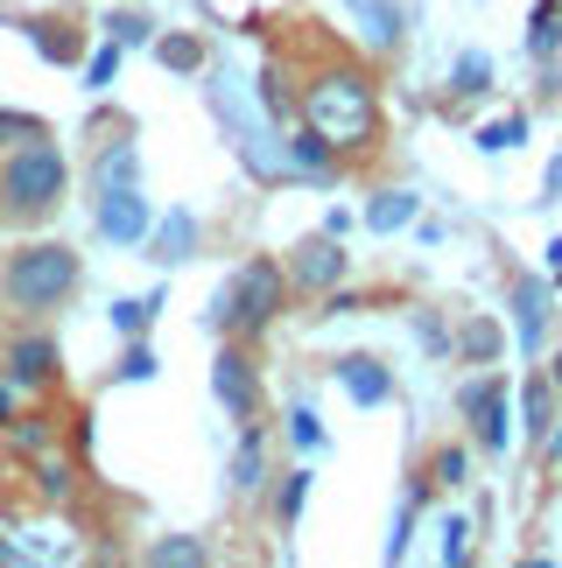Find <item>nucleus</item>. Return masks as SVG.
Masks as SVG:
<instances>
[{
	"label": "nucleus",
	"mask_w": 562,
	"mask_h": 568,
	"mask_svg": "<svg viewBox=\"0 0 562 568\" xmlns=\"http://www.w3.org/2000/svg\"><path fill=\"white\" fill-rule=\"evenodd\" d=\"M302 126H317L331 148H365L380 134V92L373 78L338 63V71H317L302 84Z\"/></svg>",
	"instance_id": "nucleus-1"
},
{
	"label": "nucleus",
	"mask_w": 562,
	"mask_h": 568,
	"mask_svg": "<svg viewBox=\"0 0 562 568\" xmlns=\"http://www.w3.org/2000/svg\"><path fill=\"white\" fill-rule=\"evenodd\" d=\"M78 281H84V267L63 239H29V246H14L8 267H0V295H8V310H21V316H50L78 295Z\"/></svg>",
	"instance_id": "nucleus-2"
},
{
	"label": "nucleus",
	"mask_w": 562,
	"mask_h": 568,
	"mask_svg": "<svg viewBox=\"0 0 562 568\" xmlns=\"http://www.w3.org/2000/svg\"><path fill=\"white\" fill-rule=\"evenodd\" d=\"M63 183H71V169H63L50 134L8 148V162H0V225H42L63 204Z\"/></svg>",
	"instance_id": "nucleus-3"
},
{
	"label": "nucleus",
	"mask_w": 562,
	"mask_h": 568,
	"mask_svg": "<svg viewBox=\"0 0 562 568\" xmlns=\"http://www.w3.org/2000/svg\"><path fill=\"white\" fill-rule=\"evenodd\" d=\"M281 302H289L281 260H247V267L232 281H219V295H211V331L219 337H261L281 316Z\"/></svg>",
	"instance_id": "nucleus-4"
},
{
	"label": "nucleus",
	"mask_w": 562,
	"mask_h": 568,
	"mask_svg": "<svg viewBox=\"0 0 562 568\" xmlns=\"http://www.w3.org/2000/svg\"><path fill=\"white\" fill-rule=\"evenodd\" d=\"M211 393H219V407L232 414V422H261V365L247 358L240 337L211 358Z\"/></svg>",
	"instance_id": "nucleus-5"
},
{
	"label": "nucleus",
	"mask_w": 562,
	"mask_h": 568,
	"mask_svg": "<svg viewBox=\"0 0 562 568\" xmlns=\"http://www.w3.org/2000/svg\"><path fill=\"white\" fill-rule=\"evenodd\" d=\"M344 267H352V253H344L331 232H317V239H302V246L289 253V267H281V274H289V288L323 295V288H338V281H344Z\"/></svg>",
	"instance_id": "nucleus-6"
},
{
	"label": "nucleus",
	"mask_w": 562,
	"mask_h": 568,
	"mask_svg": "<svg viewBox=\"0 0 562 568\" xmlns=\"http://www.w3.org/2000/svg\"><path fill=\"white\" fill-rule=\"evenodd\" d=\"M92 217H99V239H113V246H141L148 239V196H141V183H127V190H99L92 196Z\"/></svg>",
	"instance_id": "nucleus-7"
},
{
	"label": "nucleus",
	"mask_w": 562,
	"mask_h": 568,
	"mask_svg": "<svg viewBox=\"0 0 562 568\" xmlns=\"http://www.w3.org/2000/svg\"><path fill=\"white\" fill-rule=\"evenodd\" d=\"M331 373H338L344 393H352V407H387L394 400V365H380L373 352H344Z\"/></svg>",
	"instance_id": "nucleus-8"
},
{
	"label": "nucleus",
	"mask_w": 562,
	"mask_h": 568,
	"mask_svg": "<svg viewBox=\"0 0 562 568\" xmlns=\"http://www.w3.org/2000/svg\"><path fill=\"white\" fill-rule=\"evenodd\" d=\"M549 310H555V288L542 274L513 281V331H521V352H542L549 344Z\"/></svg>",
	"instance_id": "nucleus-9"
},
{
	"label": "nucleus",
	"mask_w": 562,
	"mask_h": 568,
	"mask_svg": "<svg viewBox=\"0 0 562 568\" xmlns=\"http://www.w3.org/2000/svg\"><path fill=\"white\" fill-rule=\"evenodd\" d=\"M8 386H50L57 373H63V352H57V337H42V331H29V337H14L8 344Z\"/></svg>",
	"instance_id": "nucleus-10"
},
{
	"label": "nucleus",
	"mask_w": 562,
	"mask_h": 568,
	"mask_svg": "<svg viewBox=\"0 0 562 568\" xmlns=\"http://www.w3.org/2000/svg\"><path fill=\"white\" fill-rule=\"evenodd\" d=\"M141 246H148V260H162V267H183V260L198 253V217H190V211H169L162 225H148Z\"/></svg>",
	"instance_id": "nucleus-11"
},
{
	"label": "nucleus",
	"mask_w": 562,
	"mask_h": 568,
	"mask_svg": "<svg viewBox=\"0 0 562 568\" xmlns=\"http://www.w3.org/2000/svg\"><path fill=\"white\" fill-rule=\"evenodd\" d=\"M281 162H289V176H338V148L317 134V126H302V134L281 141Z\"/></svg>",
	"instance_id": "nucleus-12"
},
{
	"label": "nucleus",
	"mask_w": 562,
	"mask_h": 568,
	"mask_svg": "<svg viewBox=\"0 0 562 568\" xmlns=\"http://www.w3.org/2000/svg\"><path fill=\"white\" fill-rule=\"evenodd\" d=\"M555 379L549 373H534V379H521V428H528V443H549L555 435Z\"/></svg>",
	"instance_id": "nucleus-13"
},
{
	"label": "nucleus",
	"mask_w": 562,
	"mask_h": 568,
	"mask_svg": "<svg viewBox=\"0 0 562 568\" xmlns=\"http://www.w3.org/2000/svg\"><path fill=\"white\" fill-rule=\"evenodd\" d=\"M415 211H422V196L415 190H380L373 196V204H365V232H408V225H415Z\"/></svg>",
	"instance_id": "nucleus-14"
},
{
	"label": "nucleus",
	"mask_w": 562,
	"mask_h": 568,
	"mask_svg": "<svg viewBox=\"0 0 562 568\" xmlns=\"http://www.w3.org/2000/svg\"><path fill=\"white\" fill-rule=\"evenodd\" d=\"M127 183H141V155H134V141L99 148V162H92V196H99V190H127Z\"/></svg>",
	"instance_id": "nucleus-15"
},
{
	"label": "nucleus",
	"mask_w": 562,
	"mask_h": 568,
	"mask_svg": "<svg viewBox=\"0 0 562 568\" xmlns=\"http://www.w3.org/2000/svg\"><path fill=\"white\" fill-rule=\"evenodd\" d=\"M471 422H479V449L485 456H506V443H513V393L500 386L479 414H471Z\"/></svg>",
	"instance_id": "nucleus-16"
},
{
	"label": "nucleus",
	"mask_w": 562,
	"mask_h": 568,
	"mask_svg": "<svg viewBox=\"0 0 562 568\" xmlns=\"http://www.w3.org/2000/svg\"><path fill=\"white\" fill-rule=\"evenodd\" d=\"M261 477H268V435L261 422H247L240 449H232V491H261Z\"/></svg>",
	"instance_id": "nucleus-17"
},
{
	"label": "nucleus",
	"mask_w": 562,
	"mask_h": 568,
	"mask_svg": "<svg viewBox=\"0 0 562 568\" xmlns=\"http://www.w3.org/2000/svg\"><path fill=\"white\" fill-rule=\"evenodd\" d=\"M352 14L365 21V36H373V50H394V42L408 36V21H401V8H394V0H352Z\"/></svg>",
	"instance_id": "nucleus-18"
},
{
	"label": "nucleus",
	"mask_w": 562,
	"mask_h": 568,
	"mask_svg": "<svg viewBox=\"0 0 562 568\" xmlns=\"http://www.w3.org/2000/svg\"><path fill=\"white\" fill-rule=\"evenodd\" d=\"M204 561H211V548H204V540H190V534H169V540L148 548V568H204Z\"/></svg>",
	"instance_id": "nucleus-19"
},
{
	"label": "nucleus",
	"mask_w": 562,
	"mask_h": 568,
	"mask_svg": "<svg viewBox=\"0 0 562 568\" xmlns=\"http://www.w3.org/2000/svg\"><path fill=\"white\" fill-rule=\"evenodd\" d=\"M450 92H458V99H485L492 92V57L485 50H464L458 71H450Z\"/></svg>",
	"instance_id": "nucleus-20"
},
{
	"label": "nucleus",
	"mask_w": 562,
	"mask_h": 568,
	"mask_svg": "<svg viewBox=\"0 0 562 568\" xmlns=\"http://www.w3.org/2000/svg\"><path fill=\"white\" fill-rule=\"evenodd\" d=\"M521 141H528V113H500V120L479 126V148H485V155H513Z\"/></svg>",
	"instance_id": "nucleus-21"
},
{
	"label": "nucleus",
	"mask_w": 562,
	"mask_h": 568,
	"mask_svg": "<svg viewBox=\"0 0 562 568\" xmlns=\"http://www.w3.org/2000/svg\"><path fill=\"white\" fill-rule=\"evenodd\" d=\"M450 344H458L464 358H479V365H485V358H500V323H492V316H471Z\"/></svg>",
	"instance_id": "nucleus-22"
},
{
	"label": "nucleus",
	"mask_w": 562,
	"mask_h": 568,
	"mask_svg": "<svg viewBox=\"0 0 562 568\" xmlns=\"http://www.w3.org/2000/svg\"><path fill=\"white\" fill-rule=\"evenodd\" d=\"M155 57L169 63V71H183V78L204 71V42L198 36H155Z\"/></svg>",
	"instance_id": "nucleus-23"
},
{
	"label": "nucleus",
	"mask_w": 562,
	"mask_h": 568,
	"mask_svg": "<svg viewBox=\"0 0 562 568\" xmlns=\"http://www.w3.org/2000/svg\"><path fill=\"white\" fill-rule=\"evenodd\" d=\"M155 310H162V295H127V302H113V331L120 337H141L148 323H155Z\"/></svg>",
	"instance_id": "nucleus-24"
},
{
	"label": "nucleus",
	"mask_w": 562,
	"mask_h": 568,
	"mask_svg": "<svg viewBox=\"0 0 562 568\" xmlns=\"http://www.w3.org/2000/svg\"><path fill=\"white\" fill-rule=\"evenodd\" d=\"M464 470H471V449H458V443L429 456V485H443V491H458V485H471Z\"/></svg>",
	"instance_id": "nucleus-25"
},
{
	"label": "nucleus",
	"mask_w": 562,
	"mask_h": 568,
	"mask_svg": "<svg viewBox=\"0 0 562 568\" xmlns=\"http://www.w3.org/2000/svg\"><path fill=\"white\" fill-rule=\"evenodd\" d=\"M106 36H113L120 50H141V42H155V21L134 14V8H120V14H106Z\"/></svg>",
	"instance_id": "nucleus-26"
},
{
	"label": "nucleus",
	"mask_w": 562,
	"mask_h": 568,
	"mask_svg": "<svg viewBox=\"0 0 562 568\" xmlns=\"http://www.w3.org/2000/svg\"><path fill=\"white\" fill-rule=\"evenodd\" d=\"M443 540H436V555L458 568V561H471V519H458V513H443V527H436Z\"/></svg>",
	"instance_id": "nucleus-27"
},
{
	"label": "nucleus",
	"mask_w": 562,
	"mask_h": 568,
	"mask_svg": "<svg viewBox=\"0 0 562 568\" xmlns=\"http://www.w3.org/2000/svg\"><path fill=\"white\" fill-rule=\"evenodd\" d=\"M113 379H120V386H141V379H155V352H148V344L134 337V344H127V352H120Z\"/></svg>",
	"instance_id": "nucleus-28"
},
{
	"label": "nucleus",
	"mask_w": 562,
	"mask_h": 568,
	"mask_svg": "<svg viewBox=\"0 0 562 568\" xmlns=\"http://www.w3.org/2000/svg\"><path fill=\"white\" fill-rule=\"evenodd\" d=\"M415 513H422V485L401 498V513H394V534H387V561H401V555H408V534H415Z\"/></svg>",
	"instance_id": "nucleus-29"
},
{
	"label": "nucleus",
	"mask_w": 562,
	"mask_h": 568,
	"mask_svg": "<svg viewBox=\"0 0 562 568\" xmlns=\"http://www.w3.org/2000/svg\"><path fill=\"white\" fill-rule=\"evenodd\" d=\"M50 134V126H42L36 113H8V105H0V148H21V141H42Z\"/></svg>",
	"instance_id": "nucleus-30"
},
{
	"label": "nucleus",
	"mask_w": 562,
	"mask_h": 568,
	"mask_svg": "<svg viewBox=\"0 0 562 568\" xmlns=\"http://www.w3.org/2000/svg\"><path fill=\"white\" fill-rule=\"evenodd\" d=\"M29 36H36V50H42V57H50V63H71V57H78V42H71V36H63V21H36V29H29Z\"/></svg>",
	"instance_id": "nucleus-31"
},
{
	"label": "nucleus",
	"mask_w": 562,
	"mask_h": 568,
	"mask_svg": "<svg viewBox=\"0 0 562 568\" xmlns=\"http://www.w3.org/2000/svg\"><path fill=\"white\" fill-rule=\"evenodd\" d=\"M302 498H310V470H289V485H281V498H274L281 527H295V519H302Z\"/></svg>",
	"instance_id": "nucleus-32"
},
{
	"label": "nucleus",
	"mask_w": 562,
	"mask_h": 568,
	"mask_svg": "<svg viewBox=\"0 0 562 568\" xmlns=\"http://www.w3.org/2000/svg\"><path fill=\"white\" fill-rule=\"evenodd\" d=\"M113 71H120V42L106 36V42H99V57L84 63V84H92V92H106V84H113Z\"/></svg>",
	"instance_id": "nucleus-33"
},
{
	"label": "nucleus",
	"mask_w": 562,
	"mask_h": 568,
	"mask_svg": "<svg viewBox=\"0 0 562 568\" xmlns=\"http://www.w3.org/2000/svg\"><path fill=\"white\" fill-rule=\"evenodd\" d=\"M289 435H295V449H323V422H317L310 407H295V414H289Z\"/></svg>",
	"instance_id": "nucleus-34"
},
{
	"label": "nucleus",
	"mask_w": 562,
	"mask_h": 568,
	"mask_svg": "<svg viewBox=\"0 0 562 568\" xmlns=\"http://www.w3.org/2000/svg\"><path fill=\"white\" fill-rule=\"evenodd\" d=\"M42 443H50V428H42V422L36 428H14V449H42Z\"/></svg>",
	"instance_id": "nucleus-35"
},
{
	"label": "nucleus",
	"mask_w": 562,
	"mask_h": 568,
	"mask_svg": "<svg viewBox=\"0 0 562 568\" xmlns=\"http://www.w3.org/2000/svg\"><path fill=\"white\" fill-rule=\"evenodd\" d=\"M8 414H14V386L0 379V428H8Z\"/></svg>",
	"instance_id": "nucleus-36"
},
{
	"label": "nucleus",
	"mask_w": 562,
	"mask_h": 568,
	"mask_svg": "<svg viewBox=\"0 0 562 568\" xmlns=\"http://www.w3.org/2000/svg\"><path fill=\"white\" fill-rule=\"evenodd\" d=\"M549 196H562V155L549 162Z\"/></svg>",
	"instance_id": "nucleus-37"
},
{
	"label": "nucleus",
	"mask_w": 562,
	"mask_h": 568,
	"mask_svg": "<svg viewBox=\"0 0 562 568\" xmlns=\"http://www.w3.org/2000/svg\"><path fill=\"white\" fill-rule=\"evenodd\" d=\"M549 267H555V274H562V239H549Z\"/></svg>",
	"instance_id": "nucleus-38"
},
{
	"label": "nucleus",
	"mask_w": 562,
	"mask_h": 568,
	"mask_svg": "<svg viewBox=\"0 0 562 568\" xmlns=\"http://www.w3.org/2000/svg\"><path fill=\"white\" fill-rule=\"evenodd\" d=\"M549 379H555V386H562V352H555V358H549Z\"/></svg>",
	"instance_id": "nucleus-39"
},
{
	"label": "nucleus",
	"mask_w": 562,
	"mask_h": 568,
	"mask_svg": "<svg viewBox=\"0 0 562 568\" xmlns=\"http://www.w3.org/2000/svg\"><path fill=\"white\" fill-rule=\"evenodd\" d=\"M0 561H14V548H8V540H0Z\"/></svg>",
	"instance_id": "nucleus-40"
}]
</instances>
